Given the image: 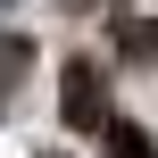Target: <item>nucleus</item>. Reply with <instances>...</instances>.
Segmentation results:
<instances>
[{"label":"nucleus","instance_id":"5","mask_svg":"<svg viewBox=\"0 0 158 158\" xmlns=\"http://www.w3.org/2000/svg\"><path fill=\"white\" fill-rule=\"evenodd\" d=\"M50 158H58V150H50Z\"/></svg>","mask_w":158,"mask_h":158},{"label":"nucleus","instance_id":"3","mask_svg":"<svg viewBox=\"0 0 158 158\" xmlns=\"http://www.w3.org/2000/svg\"><path fill=\"white\" fill-rule=\"evenodd\" d=\"M117 50H125V58H158V25H133V17H125V25H117Z\"/></svg>","mask_w":158,"mask_h":158},{"label":"nucleus","instance_id":"4","mask_svg":"<svg viewBox=\"0 0 158 158\" xmlns=\"http://www.w3.org/2000/svg\"><path fill=\"white\" fill-rule=\"evenodd\" d=\"M75 8H100V0H75Z\"/></svg>","mask_w":158,"mask_h":158},{"label":"nucleus","instance_id":"2","mask_svg":"<svg viewBox=\"0 0 158 158\" xmlns=\"http://www.w3.org/2000/svg\"><path fill=\"white\" fill-rule=\"evenodd\" d=\"M100 142H108V158H158V142L133 125V117H108V125H100Z\"/></svg>","mask_w":158,"mask_h":158},{"label":"nucleus","instance_id":"1","mask_svg":"<svg viewBox=\"0 0 158 158\" xmlns=\"http://www.w3.org/2000/svg\"><path fill=\"white\" fill-rule=\"evenodd\" d=\"M58 117H67L75 133H100V125H108V83H100L92 58H67V75H58Z\"/></svg>","mask_w":158,"mask_h":158}]
</instances>
